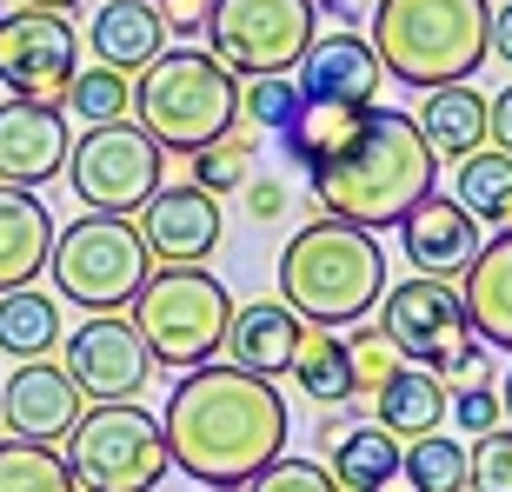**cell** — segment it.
Masks as SVG:
<instances>
[{
  "instance_id": "cell-1",
  "label": "cell",
  "mask_w": 512,
  "mask_h": 492,
  "mask_svg": "<svg viewBox=\"0 0 512 492\" xmlns=\"http://www.w3.org/2000/svg\"><path fill=\"white\" fill-rule=\"evenodd\" d=\"M160 433H167V459L187 479H200V486H247L253 473H266L286 453L293 413H286V393L273 379L213 360V366H193L173 386Z\"/></svg>"
},
{
  "instance_id": "cell-2",
  "label": "cell",
  "mask_w": 512,
  "mask_h": 492,
  "mask_svg": "<svg viewBox=\"0 0 512 492\" xmlns=\"http://www.w3.org/2000/svg\"><path fill=\"white\" fill-rule=\"evenodd\" d=\"M306 180H313V193H306L313 213L346 220V227H360V233H380V227H399L439 187V153L426 147V133L413 127V114L373 107L366 127L333 160L306 167Z\"/></svg>"
},
{
  "instance_id": "cell-3",
  "label": "cell",
  "mask_w": 512,
  "mask_h": 492,
  "mask_svg": "<svg viewBox=\"0 0 512 492\" xmlns=\"http://www.w3.org/2000/svg\"><path fill=\"white\" fill-rule=\"evenodd\" d=\"M386 300V253L380 233H360L346 220H313L280 253V306L306 326H360Z\"/></svg>"
},
{
  "instance_id": "cell-4",
  "label": "cell",
  "mask_w": 512,
  "mask_h": 492,
  "mask_svg": "<svg viewBox=\"0 0 512 492\" xmlns=\"http://www.w3.org/2000/svg\"><path fill=\"white\" fill-rule=\"evenodd\" d=\"M373 54L413 87H459L493 60V0H373Z\"/></svg>"
},
{
  "instance_id": "cell-5",
  "label": "cell",
  "mask_w": 512,
  "mask_h": 492,
  "mask_svg": "<svg viewBox=\"0 0 512 492\" xmlns=\"http://www.w3.org/2000/svg\"><path fill=\"white\" fill-rule=\"evenodd\" d=\"M133 127L160 153H207L240 127V80L200 47H167L133 74Z\"/></svg>"
},
{
  "instance_id": "cell-6",
  "label": "cell",
  "mask_w": 512,
  "mask_h": 492,
  "mask_svg": "<svg viewBox=\"0 0 512 492\" xmlns=\"http://www.w3.org/2000/svg\"><path fill=\"white\" fill-rule=\"evenodd\" d=\"M127 320H133V333H140L153 366L193 373V366H213L227 353L233 293L213 280L207 266H160V273H147V286L133 293Z\"/></svg>"
},
{
  "instance_id": "cell-7",
  "label": "cell",
  "mask_w": 512,
  "mask_h": 492,
  "mask_svg": "<svg viewBox=\"0 0 512 492\" xmlns=\"http://www.w3.org/2000/svg\"><path fill=\"white\" fill-rule=\"evenodd\" d=\"M47 273H54V293L67 306H80V313H120L147 286L153 253L140 246L133 220H120V213H80V220H67L54 233Z\"/></svg>"
},
{
  "instance_id": "cell-8",
  "label": "cell",
  "mask_w": 512,
  "mask_h": 492,
  "mask_svg": "<svg viewBox=\"0 0 512 492\" xmlns=\"http://www.w3.org/2000/svg\"><path fill=\"white\" fill-rule=\"evenodd\" d=\"M60 446H67L60 459H67V473H74L80 492H153L160 479L173 473L160 413L133 406V399L87 406Z\"/></svg>"
},
{
  "instance_id": "cell-9",
  "label": "cell",
  "mask_w": 512,
  "mask_h": 492,
  "mask_svg": "<svg viewBox=\"0 0 512 492\" xmlns=\"http://www.w3.org/2000/svg\"><path fill=\"white\" fill-rule=\"evenodd\" d=\"M380 333L399 346L406 366H426L439 386H466V379H486V360H479V333L459 306L453 280H406L386 286L380 300Z\"/></svg>"
},
{
  "instance_id": "cell-10",
  "label": "cell",
  "mask_w": 512,
  "mask_h": 492,
  "mask_svg": "<svg viewBox=\"0 0 512 492\" xmlns=\"http://www.w3.org/2000/svg\"><path fill=\"white\" fill-rule=\"evenodd\" d=\"M313 0H213L207 34L213 60L233 80H266V74H293L313 47Z\"/></svg>"
},
{
  "instance_id": "cell-11",
  "label": "cell",
  "mask_w": 512,
  "mask_h": 492,
  "mask_svg": "<svg viewBox=\"0 0 512 492\" xmlns=\"http://www.w3.org/2000/svg\"><path fill=\"white\" fill-rule=\"evenodd\" d=\"M160 147H153L147 133L133 127V120H107V127H87L67 153V187L80 193V207L87 213H140L153 193L167 187L160 180Z\"/></svg>"
},
{
  "instance_id": "cell-12",
  "label": "cell",
  "mask_w": 512,
  "mask_h": 492,
  "mask_svg": "<svg viewBox=\"0 0 512 492\" xmlns=\"http://www.w3.org/2000/svg\"><path fill=\"white\" fill-rule=\"evenodd\" d=\"M74 74H80V34L67 14H34V7L0 14V87L14 100L60 107Z\"/></svg>"
},
{
  "instance_id": "cell-13",
  "label": "cell",
  "mask_w": 512,
  "mask_h": 492,
  "mask_svg": "<svg viewBox=\"0 0 512 492\" xmlns=\"http://www.w3.org/2000/svg\"><path fill=\"white\" fill-rule=\"evenodd\" d=\"M60 366H67V379L80 386V399H87V406L133 399L140 386H147V373H153L147 346H140V333H133L127 313H94L87 326H74V333H67Z\"/></svg>"
},
{
  "instance_id": "cell-14",
  "label": "cell",
  "mask_w": 512,
  "mask_h": 492,
  "mask_svg": "<svg viewBox=\"0 0 512 492\" xmlns=\"http://www.w3.org/2000/svg\"><path fill=\"white\" fill-rule=\"evenodd\" d=\"M133 233H140V246H147L160 266H200V260H213V246L227 233V213H220L213 193H200L187 180V187L153 193L147 207L133 213Z\"/></svg>"
},
{
  "instance_id": "cell-15",
  "label": "cell",
  "mask_w": 512,
  "mask_h": 492,
  "mask_svg": "<svg viewBox=\"0 0 512 492\" xmlns=\"http://www.w3.org/2000/svg\"><path fill=\"white\" fill-rule=\"evenodd\" d=\"M87 413L80 386L67 379V366L54 360H20L14 373L0 379V426L14 439H34V446H60L74 433V419Z\"/></svg>"
},
{
  "instance_id": "cell-16",
  "label": "cell",
  "mask_w": 512,
  "mask_h": 492,
  "mask_svg": "<svg viewBox=\"0 0 512 492\" xmlns=\"http://www.w3.org/2000/svg\"><path fill=\"white\" fill-rule=\"evenodd\" d=\"M67 153H74V133L60 107H40V100H0V187L34 193L47 187L54 173H67Z\"/></svg>"
},
{
  "instance_id": "cell-17",
  "label": "cell",
  "mask_w": 512,
  "mask_h": 492,
  "mask_svg": "<svg viewBox=\"0 0 512 492\" xmlns=\"http://www.w3.org/2000/svg\"><path fill=\"white\" fill-rule=\"evenodd\" d=\"M293 80H300L306 100H346V107H373V94H380V54H373V40L360 34H313V47H306V60L293 67Z\"/></svg>"
},
{
  "instance_id": "cell-18",
  "label": "cell",
  "mask_w": 512,
  "mask_h": 492,
  "mask_svg": "<svg viewBox=\"0 0 512 492\" xmlns=\"http://www.w3.org/2000/svg\"><path fill=\"white\" fill-rule=\"evenodd\" d=\"M399 240H406V260L419 266V280H453L479 253V220L459 207V200L426 193V200L399 220Z\"/></svg>"
},
{
  "instance_id": "cell-19",
  "label": "cell",
  "mask_w": 512,
  "mask_h": 492,
  "mask_svg": "<svg viewBox=\"0 0 512 492\" xmlns=\"http://www.w3.org/2000/svg\"><path fill=\"white\" fill-rule=\"evenodd\" d=\"M459 280H466L459 286V306H466L479 346H506L512 353V227L479 246Z\"/></svg>"
},
{
  "instance_id": "cell-20",
  "label": "cell",
  "mask_w": 512,
  "mask_h": 492,
  "mask_svg": "<svg viewBox=\"0 0 512 492\" xmlns=\"http://www.w3.org/2000/svg\"><path fill=\"white\" fill-rule=\"evenodd\" d=\"M306 320H293L280 300H253V306H233V326H227V366L240 373H260V379H280L293 366V346H300Z\"/></svg>"
},
{
  "instance_id": "cell-21",
  "label": "cell",
  "mask_w": 512,
  "mask_h": 492,
  "mask_svg": "<svg viewBox=\"0 0 512 492\" xmlns=\"http://www.w3.org/2000/svg\"><path fill=\"white\" fill-rule=\"evenodd\" d=\"M47 253H54V213L34 193L0 187V293L34 286L47 273Z\"/></svg>"
},
{
  "instance_id": "cell-22",
  "label": "cell",
  "mask_w": 512,
  "mask_h": 492,
  "mask_svg": "<svg viewBox=\"0 0 512 492\" xmlns=\"http://www.w3.org/2000/svg\"><path fill=\"white\" fill-rule=\"evenodd\" d=\"M160 14H153L147 0H100L94 27H87V47H94V67H114V74H140V67H153V60L167 54L160 47Z\"/></svg>"
},
{
  "instance_id": "cell-23",
  "label": "cell",
  "mask_w": 512,
  "mask_h": 492,
  "mask_svg": "<svg viewBox=\"0 0 512 492\" xmlns=\"http://www.w3.org/2000/svg\"><path fill=\"white\" fill-rule=\"evenodd\" d=\"M373 419H380V433H393L399 446H413V439L439 433V419H446V386H439L426 366H399L380 393H373Z\"/></svg>"
},
{
  "instance_id": "cell-24",
  "label": "cell",
  "mask_w": 512,
  "mask_h": 492,
  "mask_svg": "<svg viewBox=\"0 0 512 492\" xmlns=\"http://www.w3.org/2000/svg\"><path fill=\"white\" fill-rule=\"evenodd\" d=\"M413 127L426 133V147L439 153V160H466V153L486 147V94L479 87H433L426 94V107L413 114Z\"/></svg>"
},
{
  "instance_id": "cell-25",
  "label": "cell",
  "mask_w": 512,
  "mask_h": 492,
  "mask_svg": "<svg viewBox=\"0 0 512 492\" xmlns=\"http://www.w3.org/2000/svg\"><path fill=\"white\" fill-rule=\"evenodd\" d=\"M399 446L380 426H346L333 446H326V473L340 492H393L399 486Z\"/></svg>"
},
{
  "instance_id": "cell-26",
  "label": "cell",
  "mask_w": 512,
  "mask_h": 492,
  "mask_svg": "<svg viewBox=\"0 0 512 492\" xmlns=\"http://www.w3.org/2000/svg\"><path fill=\"white\" fill-rule=\"evenodd\" d=\"M366 114H373V107H346V100H306L300 114L280 127L286 160H300V167H320V160H333V153H340L346 140L366 127Z\"/></svg>"
},
{
  "instance_id": "cell-27",
  "label": "cell",
  "mask_w": 512,
  "mask_h": 492,
  "mask_svg": "<svg viewBox=\"0 0 512 492\" xmlns=\"http://www.w3.org/2000/svg\"><path fill=\"white\" fill-rule=\"evenodd\" d=\"M54 346H60L54 293H40V286L0 293V353H14V360H47Z\"/></svg>"
},
{
  "instance_id": "cell-28",
  "label": "cell",
  "mask_w": 512,
  "mask_h": 492,
  "mask_svg": "<svg viewBox=\"0 0 512 492\" xmlns=\"http://www.w3.org/2000/svg\"><path fill=\"white\" fill-rule=\"evenodd\" d=\"M293 386H300L313 406H346L353 399V373H346V346L340 333H326V326H306L300 346H293Z\"/></svg>"
},
{
  "instance_id": "cell-29",
  "label": "cell",
  "mask_w": 512,
  "mask_h": 492,
  "mask_svg": "<svg viewBox=\"0 0 512 492\" xmlns=\"http://www.w3.org/2000/svg\"><path fill=\"white\" fill-rule=\"evenodd\" d=\"M459 207L486 220V227H512V153L499 147H479L459 160Z\"/></svg>"
},
{
  "instance_id": "cell-30",
  "label": "cell",
  "mask_w": 512,
  "mask_h": 492,
  "mask_svg": "<svg viewBox=\"0 0 512 492\" xmlns=\"http://www.w3.org/2000/svg\"><path fill=\"white\" fill-rule=\"evenodd\" d=\"M399 479L406 492H466V446L446 433H426L399 453Z\"/></svg>"
},
{
  "instance_id": "cell-31",
  "label": "cell",
  "mask_w": 512,
  "mask_h": 492,
  "mask_svg": "<svg viewBox=\"0 0 512 492\" xmlns=\"http://www.w3.org/2000/svg\"><path fill=\"white\" fill-rule=\"evenodd\" d=\"M0 492H80L67 459L34 439H0Z\"/></svg>"
},
{
  "instance_id": "cell-32",
  "label": "cell",
  "mask_w": 512,
  "mask_h": 492,
  "mask_svg": "<svg viewBox=\"0 0 512 492\" xmlns=\"http://www.w3.org/2000/svg\"><path fill=\"white\" fill-rule=\"evenodd\" d=\"M60 107H74V114L87 120V127L127 120V114H133V80H127V74H114V67H80Z\"/></svg>"
},
{
  "instance_id": "cell-33",
  "label": "cell",
  "mask_w": 512,
  "mask_h": 492,
  "mask_svg": "<svg viewBox=\"0 0 512 492\" xmlns=\"http://www.w3.org/2000/svg\"><path fill=\"white\" fill-rule=\"evenodd\" d=\"M340 346H346V373H353V393H366V399H373V393L386 386V379H393L399 366H406V360H399V346L380 333V320L346 326Z\"/></svg>"
},
{
  "instance_id": "cell-34",
  "label": "cell",
  "mask_w": 512,
  "mask_h": 492,
  "mask_svg": "<svg viewBox=\"0 0 512 492\" xmlns=\"http://www.w3.org/2000/svg\"><path fill=\"white\" fill-rule=\"evenodd\" d=\"M247 160H253V133L247 127H233L220 147H207V153H193V187L200 193H233V187H247L253 173H247Z\"/></svg>"
},
{
  "instance_id": "cell-35",
  "label": "cell",
  "mask_w": 512,
  "mask_h": 492,
  "mask_svg": "<svg viewBox=\"0 0 512 492\" xmlns=\"http://www.w3.org/2000/svg\"><path fill=\"white\" fill-rule=\"evenodd\" d=\"M300 107H306V94H300V80H293V74L240 80V120H253V127H266V133H280Z\"/></svg>"
},
{
  "instance_id": "cell-36",
  "label": "cell",
  "mask_w": 512,
  "mask_h": 492,
  "mask_svg": "<svg viewBox=\"0 0 512 492\" xmlns=\"http://www.w3.org/2000/svg\"><path fill=\"white\" fill-rule=\"evenodd\" d=\"M466 492H512V426L466 446Z\"/></svg>"
},
{
  "instance_id": "cell-37",
  "label": "cell",
  "mask_w": 512,
  "mask_h": 492,
  "mask_svg": "<svg viewBox=\"0 0 512 492\" xmlns=\"http://www.w3.org/2000/svg\"><path fill=\"white\" fill-rule=\"evenodd\" d=\"M446 419L453 426H466V433H499L506 426V406H499V386H486V379H466V386H446Z\"/></svg>"
},
{
  "instance_id": "cell-38",
  "label": "cell",
  "mask_w": 512,
  "mask_h": 492,
  "mask_svg": "<svg viewBox=\"0 0 512 492\" xmlns=\"http://www.w3.org/2000/svg\"><path fill=\"white\" fill-rule=\"evenodd\" d=\"M240 492H340L333 486V473H326V459H273L266 473H253Z\"/></svg>"
},
{
  "instance_id": "cell-39",
  "label": "cell",
  "mask_w": 512,
  "mask_h": 492,
  "mask_svg": "<svg viewBox=\"0 0 512 492\" xmlns=\"http://www.w3.org/2000/svg\"><path fill=\"white\" fill-rule=\"evenodd\" d=\"M153 14H160V27H167V34L193 40V34H207V14H213V0H160Z\"/></svg>"
},
{
  "instance_id": "cell-40",
  "label": "cell",
  "mask_w": 512,
  "mask_h": 492,
  "mask_svg": "<svg viewBox=\"0 0 512 492\" xmlns=\"http://www.w3.org/2000/svg\"><path fill=\"white\" fill-rule=\"evenodd\" d=\"M247 213L260 220V227H266V220H280V213H286V187H280V180H247Z\"/></svg>"
},
{
  "instance_id": "cell-41",
  "label": "cell",
  "mask_w": 512,
  "mask_h": 492,
  "mask_svg": "<svg viewBox=\"0 0 512 492\" xmlns=\"http://www.w3.org/2000/svg\"><path fill=\"white\" fill-rule=\"evenodd\" d=\"M486 140H493L499 153H512V87L486 100Z\"/></svg>"
},
{
  "instance_id": "cell-42",
  "label": "cell",
  "mask_w": 512,
  "mask_h": 492,
  "mask_svg": "<svg viewBox=\"0 0 512 492\" xmlns=\"http://www.w3.org/2000/svg\"><path fill=\"white\" fill-rule=\"evenodd\" d=\"M493 60H506V67H512V0H499V7H493Z\"/></svg>"
},
{
  "instance_id": "cell-43",
  "label": "cell",
  "mask_w": 512,
  "mask_h": 492,
  "mask_svg": "<svg viewBox=\"0 0 512 492\" xmlns=\"http://www.w3.org/2000/svg\"><path fill=\"white\" fill-rule=\"evenodd\" d=\"M313 14H333V20H346V34H353V20H360V0H313Z\"/></svg>"
},
{
  "instance_id": "cell-44",
  "label": "cell",
  "mask_w": 512,
  "mask_h": 492,
  "mask_svg": "<svg viewBox=\"0 0 512 492\" xmlns=\"http://www.w3.org/2000/svg\"><path fill=\"white\" fill-rule=\"evenodd\" d=\"M20 7H34V14H67V7H80V0H20Z\"/></svg>"
},
{
  "instance_id": "cell-45",
  "label": "cell",
  "mask_w": 512,
  "mask_h": 492,
  "mask_svg": "<svg viewBox=\"0 0 512 492\" xmlns=\"http://www.w3.org/2000/svg\"><path fill=\"white\" fill-rule=\"evenodd\" d=\"M499 406H506V426H512V366H506V379H499Z\"/></svg>"
},
{
  "instance_id": "cell-46",
  "label": "cell",
  "mask_w": 512,
  "mask_h": 492,
  "mask_svg": "<svg viewBox=\"0 0 512 492\" xmlns=\"http://www.w3.org/2000/svg\"><path fill=\"white\" fill-rule=\"evenodd\" d=\"M207 492H240V486H207Z\"/></svg>"
},
{
  "instance_id": "cell-47",
  "label": "cell",
  "mask_w": 512,
  "mask_h": 492,
  "mask_svg": "<svg viewBox=\"0 0 512 492\" xmlns=\"http://www.w3.org/2000/svg\"><path fill=\"white\" fill-rule=\"evenodd\" d=\"M147 7H153V0H147Z\"/></svg>"
}]
</instances>
